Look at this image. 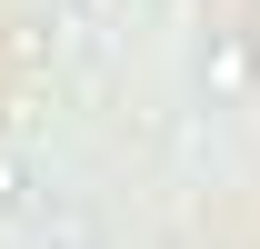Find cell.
Segmentation results:
<instances>
[{
    "label": "cell",
    "instance_id": "1",
    "mask_svg": "<svg viewBox=\"0 0 260 249\" xmlns=\"http://www.w3.org/2000/svg\"><path fill=\"white\" fill-rule=\"evenodd\" d=\"M190 70H200L210 100H240V90H250V40H240V30H210V40L190 50Z\"/></svg>",
    "mask_w": 260,
    "mask_h": 249
},
{
    "label": "cell",
    "instance_id": "2",
    "mask_svg": "<svg viewBox=\"0 0 260 249\" xmlns=\"http://www.w3.org/2000/svg\"><path fill=\"white\" fill-rule=\"evenodd\" d=\"M30 159H10V150H0V219H30Z\"/></svg>",
    "mask_w": 260,
    "mask_h": 249
}]
</instances>
